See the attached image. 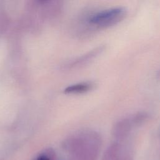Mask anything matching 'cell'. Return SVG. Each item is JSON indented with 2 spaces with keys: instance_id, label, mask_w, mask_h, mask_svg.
Masks as SVG:
<instances>
[{
  "instance_id": "6da1fadb",
  "label": "cell",
  "mask_w": 160,
  "mask_h": 160,
  "mask_svg": "<svg viewBox=\"0 0 160 160\" xmlns=\"http://www.w3.org/2000/svg\"><path fill=\"white\" fill-rule=\"evenodd\" d=\"M101 145V136L93 130L81 131L67 142V147L76 160H96Z\"/></svg>"
},
{
  "instance_id": "7a4b0ae2",
  "label": "cell",
  "mask_w": 160,
  "mask_h": 160,
  "mask_svg": "<svg viewBox=\"0 0 160 160\" xmlns=\"http://www.w3.org/2000/svg\"><path fill=\"white\" fill-rule=\"evenodd\" d=\"M126 14V9L122 7L106 9L91 14L87 22L94 28L105 29L118 24L125 18Z\"/></svg>"
},
{
  "instance_id": "3957f363",
  "label": "cell",
  "mask_w": 160,
  "mask_h": 160,
  "mask_svg": "<svg viewBox=\"0 0 160 160\" xmlns=\"http://www.w3.org/2000/svg\"><path fill=\"white\" fill-rule=\"evenodd\" d=\"M102 160H133V158L120 142L115 141L107 148Z\"/></svg>"
},
{
  "instance_id": "277c9868",
  "label": "cell",
  "mask_w": 160,
  "mask_h": 160,
  "mask_svg": "<svg viewBox=\"0 0 160 160\" xmlns=\"http://www.w3.org/2000/svg\"><path fill=\"white\" fill-rule=\"evenodd\" d=\"M134 127L131 118H123L117 121L113 126L112 133L117 139L121 140L126 138Z\"/></svg>"
},
{
  "instance_id": "5b68a950",
  "label": "cell",
  "mask_w": 160,
  "mask_h": 160,
  "mask_svg": "<svg viewBox=\"0 0 160 160\" xmlns=\"http://www.w3.org/2000/svg\"><path fill=\"white\" fill-rule=\"evenodd\" d=\"M106 49V46L101 45L90 50L89 51L83 54L79 58H76L71 63V67H82L89 62L92 61L99 54H101Z\"/></svg>"
},
{
  "instance_id": "8992f818",
  "label": "cell",
  "mask_w": 160,
  "mask_h": 160,
  "mask_svg": "<svg viewBox=\"0 0 160 160\" xmlns=\"http://www.w3.org/2000/svg\"><path fill=\"white\" fill-rule=\"evenodd\" d=\"M95 87L96 84L94 82L85 81L70 85L64 89V92L66 94H84L92 91Z\"/></svg>"
},
{
  "instance_id": "52a82bcc",
  "label": "cell",
  "mask_w": 160,
  "mask_h": 160,
  "mask_svg": "<svg viewBox=\"0 0 160 160\" xmlns=\"http://www.w3.org/2000/svg\"><path fill=\"white\" fill-rule=\"evenodd\" d=\"M134 126L141 125L144 123L149 118V115L144 111H140L135 113L130 117Z\"/></svg>"
},
{
  "instance_id": "ba28073f",
  "label": "cell",
  "mask_w": 160,
  "mask_h": 160,
  "mask_svg": "<svg viewBox=\"0 0 160 160\" xmlns=\"http://www.w3.org/2000/svg\"><path fill=\"white\" fill-rule=\"evenodd\" d=\"M51 158L49 154L47 152H43L38 156L36 160H51Z\"/></svg>"
}]
</instances>
